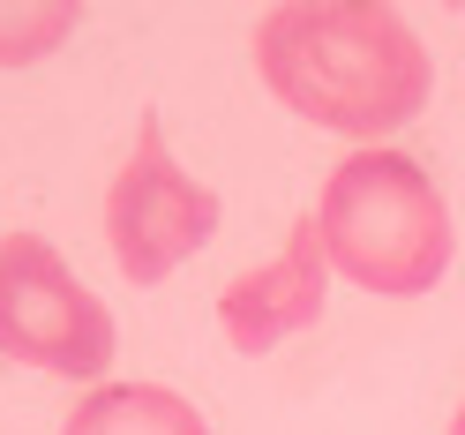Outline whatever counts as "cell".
I'll return each instance as SVG.
<instances>
[{
  "mask_svg": "<svg viewBox=\"0 0 465 435\" xmlns=\"http://www.w3.org/2000/svg\"><path fill=\"white\" fill-rule=\"evenodd\" d=\"M315 241H323L338 278H353L361 293H383V301L435 293L458 248L450 203L428 181V165L383 151V143L331 165L323 203H315Z\"/></svg>",
  "mask_w": 465,
  "mask_h": 435,
  "instance_id": "cell-2",
  "label": "cell"
},
{
  "mask_svg": "<svg viewBox=\"0 0 465 435\" xmlns=\"http://www.w3.org/2000/svg\"><path fill=\"white\" fill-rule=\"evenodd\" d=\"M0 353L91 383L113 361V315L45 233H0Z\"/></svg>",
  "mask_w": 465,
  "mask_h": 435,
  "instance_id": "cell-3",
  "label": "cell"
},
{
  "mask_svg": "<svg viewBox=\"0 0 465 435\" xmlns=\"http://www.w3.org/2000/svg\"><path fill=\"white\" fill-rule=\"evenodd\" d=\"M450 435H465V391H458V413H450Z\"/></svg>",
  "mask_w": 465,
  "mask_h": 435,
  "instance_id": "cell-7",
  "label": "cell"
},
{
  "mask_svg": "<svg viewBox=\"0 0 465 435\" xmlns=\"http://www.w3.org/2000/svg\"><path fill=\"white\" fill-rule=\"evenodd\" d=\"M61 435H211V420L165 383H98Z\"/></svg>",
  "mask_w": 465,
  "mask_h": 435,
  "instance_id": "cell-6",
  "label": "cell"
},
{
  "mask_svg": "<svg viewBox=\"0 0 465 435\" xmlns=\"http://www.w3.org/2000/svg\"><path fill=\"white\" fill-rule=\"evenodd\" d=\"M218 218H225L218 188H203L195 173L173 158L158 113H143L135 121V151H128V165L113 173V188H105V241H113L121 278L128 285L173 278L203 241L218 233Z\"/></svg>",
  "mask_w": 465,
  "mask_h": 435,
  "instance_id": "cell-4",
  "label": "cell"
},
{
  "mask_svg": "<svg viewBox=\"0 0 465 435\" xmlns=\"http://www.w3.org/2000/svg\"><path fill=\"white\" fill-rule=\"evenodd\" d=\"M255 75L285 113H301L308 128L353 135L361 151L375 135L405 128L435 91V61L420 31L383 0H285V8H263Z\"/></svg>",
  "mask_w": 465,
  "mask_h": 435,
  "instance_id": "cell-1",
  "label": "cell"
},
{
  "mask_svg": "<svg viewBox=\"0 0 465 435\" xmlns=\"http://www.w3.org/2000/svg\"><path fill=\"white\" fill-rule=\"evenodd\" d=\"M323 301H331V255L315 241V218H301V225H285V248L271 263L241 271L218 293V331L232 353H271L293 331H308L323 315Z\"/></svg>",
  "mask_w": 465,
  "mask_h": 435,
  "instance_id": "cell-5",
  "label": "cell"
}]
</instances>
